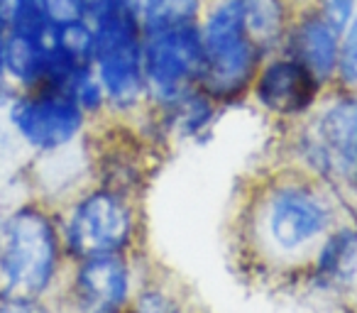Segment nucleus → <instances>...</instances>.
<instances>
[{
	"instance_id": "nucleus-1",
	"label": "nucleus",
	"mask_w": 357,
	"mask_h": 313,
	"mask_svg": "<svg viewBox=\"0 0 357 313\" xmlns=\"http://www.w3.org/2000/svg\"><path fill=\"white\" fill-rule=\"evenodd\" d=\"M331 186L311 174L277 176L255 208V235L264 254L294 259L316 252L335 225Z\"/></svg>"
},
{
	"instance_id": "nucleus-2",
	"label": "nucleus",
	"mask_w": 357,
	"mask_h": 313,
	"mask_svg": "<svg viewBox=\"0 0 357 313\" xmlns=\"http://www.w3.org/2000/svg\"><path fill=\"white\" fill-rule=\"evenodd\" d=\"M204 79L201 91L218 105L248 98L267 52L250 30L243 0H211L201 17Z\"/></svg>"
},
{
	"instance_id": "nucleus-3",
	"label": "nucleus",
	"mask_w": 357,
	"mask_h": 313,
	"mask_svg": "<svg viewBox=\"0 0 357 313\" xmlns=\"http://www.w3.org/2000/svg\"><path fill=\"white\" fill-rule=\"evenodd\" d=\"M59 228L42 206L13 208L0 223V296L42 298L64 259Z\"/></svg>"
},
{
	"instance_id": "nucleus-4",
	"label": "nucleus",
	"mask_w": 357,
	"mask_h": 313,
	"mask_svg": "<svg viewBox=\"0 0 357 313\" xmlns=\"http://www.w3.org/2000/svg\"><path fill=\"white\" fill-rule=\"evenodd\" d=\"M93 71L108 98V113L130 115L147 105L137 0L108 8L93 17Z\"/></svg>"
},
{
	"instance_id": "nucleus-5",
	"label": "nucleus",
	"mask_w": 357,
	"mask_h": 313,
	"mask_svg": "<svg viewBox=\"0 0 357 313\" xmlns=\"http://www.w3.org/2000/svg\"><path fill=\"white\" fill-rule=\"evenodd\" d=\"M306 174L331 189H357V91L326 93L296 135Z\"/></svg>"
},
{
	"instance_id": "nucleus-6",
	"label": "nucleus",
	"mask_w": 357,
	"mask_h": 313,
	"mask_svg": "<svg viewBox=\"0 0 357 313\" xmlns=\"http://www.w3.org/2000/svg\"><path fill=\"white\" fill-rule=\"evenodd\" d=\"M147 105L162 110L201 89L204 79V37L201 22L152 27L142 42Z\"/></svg>"
},
{
	"instance_id": "nucleus-7",
	"label": "nucleus",
	"mask_w": 357,
	"mask_h": 313,
	"mask_svg": "<svg viewBox=\"0 0 357 313\" xmlns=\"http://www.w3.org/2000/svg\"><path fill=\"white\" fill-rule=\"evenodd\" d=\"M6 120L17 142L37 154H56L74 147L89 132V113L64 89L17 91L6 108Z\"/></svg>"
},
{
	"instance_id": "nucleus-8",
	"label": "nucleus",
	"mask_w": 357,
	"mask_h": 313,
	"mask_svg": "<svg viewBox=\"0 0 357 313\" xmlns=\"http://www.w3.org/2000/svg\"><path fill=\"white\" fill-rule=\"evenodd\" d=\"M135 238L130 196L110 186H93L74 201L64 223V250L79 262L96 254H125Z\"/></svg>"
},
{
	"instance_id": "nucleus-9",
	"label": "nucleus",
	"mask_w": 357,
	"mask_h": 313,
	"mask_svg": "<svg viewBox=\"0 0 357 313\" xmlns=\"http://www.w3.org/2000/svg\"><path fill=\"white\" fill-rule=\"evenodd\" d=\"M331 86L287 52H274L262 61L248 98L277 120H306L318 108Z\"/></svg>"
},
{
	"instance_id": "nucleus-10",
	"label": "nucleus",
	"mask_w": 357,
	"mask_h": 313,
	"mask_svg": "<svg viewBox=\"0 0 357 313\" xmlns=\"http://www.w3.org/2000/svg\"><path fill=\"white\" fill-rule=\"evenodd\" d=\"M132 296V272L125 254H96L76 262L71 298L79 313H123Z\"/></svg>"
},
{
	"instance_id": "nucleus-11",
	"label": "nucleus",
	"mask_w": 357,
	"mask_h": 313,
	"mask_svg": "<svg viewBox=\"0 0 357 313\" xmlns=\"http://www.w3.org/2000/svg\"><path fill=\"white\" fill-rule=\"evenodd\" d=\"M342 32L318 10L316 0L296 6L289 30L284 35L282 52L301 61L323 84L335 86L337 56H340Z\"/></svg>"
},
{
	"instance_id": "nucleus-12",
	"label": "nucleus",
	"mask_w": 357,
	"mask_h": 313,
	"mask_svg": "<svg viewBox=\"0 0 357 313\" xmlns=\"http://www.w3.org/2000/svg\"><path fill=\"white\" fill-rule=\"evenodd\" d=\"M311 282L321 291L345 296L357 289V228H333L311 257Z\"/></svg>"
},
{
	"instance_id": "nucleus-13",
	"label": "nucleus",
	"mask_w": 357,
	"mask_h": 313,
	"mask_svg": "<svg viewBox=\"0 0 357 313\" xmlns=\"http://www.w3.org/2000/svg\"><path fill=\"white\" fill-rule=\"evenodd\" d=\"M220 108H223V105L215 103L206 91L196 89V91H191L189 96H184L181 100H176L174 105L157 110V113L162 115L164 125H167L172 132H176L178 137L199 139V137L211 135L215 120H218Z\"/></svg>"
},
{
	"instance_id": "nucleus-14",
	"label": "nucleus",
	"mask_w": 357,
	"mask_h": 313,
	"mask_svg": "<svg viewBox=\"0 0 357 313\" xmlns=\"http://www.w3.org/2000/svg\"><path fill=\"white\" fill-rule=\"evenodd\" d=\"M211 0H137L142 30L201 22Z\"/></svg>"
},
{
	"instance_id": "nucleus-15",
	"label": "nucleus",
	"mask_w": 357,
	"mask_h": 313,
	"mask_svg": "<svg viewBox=\"0 0 357 313\" xmlns=\"http://www.w3.org/2000/svg\"><path fill=\"white\" fill-rule=\"evenodd\" d=\"M335 89L357 91V8L347 30L340 40V56H337Z\"/></svg>"
},
{
	"instance_id": "nucleus-16",
	"label": "nucleus",
	"mask_w": 357,
	"mask_h": 313,
	"mask_svg": "<svg viewBox=\"0 0 357 313\" xmlns=\"http://www.w3.org/2000/svg\"><path fill=\"white\" fill-rule=\"evenodd\" d=\"M0 313H52L42 298H8L0 296Z\"/></svg>"
},
{
	"instance_id": "nucleus-17",
	"label": "nucleus",
	"mask_w": 357,
	"mask_h": 313,
	"mask_svg": "<svg viewBox=\"0 0 357 313\" xmlns=\"http://www.w3.org/2000/svg\"><path fill=\"white\" fill-rule=\"evenodd\" d=\"M120 3H128V0H79V8L89 20H93L100 13H105L108 8L120 6Z\"/></svg>"
},
{
	"instance_id": "nucleus-18",
	"label": "nucleus",
	"mask_w": 357,
	"mask_h": 313,
	"mask_svg": "<svg viewBox=\"0 0 357 313\" xmlns=\"http://www.w3.org/2000/svg\"><path fill=\"white\" fill-rule=\"evenodd\" d=\"M6 40H8V20L0 13V59H6Z\"/></svg>"
}]
</instances>
